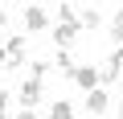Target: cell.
Wrapping results in <instances>:
<instances>
[{"label":"cell","mask_w":123,"mask_h":119,"mask_svg":"<svg viewBox=\"0 0 123 119\" xmlns=\"http://www.w3.org/2000/svg\"><path fill=\"white\" fill-rule=\"evenodd\" d=\"M25 29H29V33H41V29H49V8H41V4H29V8H25Z\"/></svg>","instance_id":"obj_4"},{"label":"cell","mask_w":123,"mask_h":119,"mask_svg":"<svg viewBox=\"0 0 123 119\" xmlns=\"http://www.w3.org/2000/svg\"><path fill=\"white\" fill-rule=\"evenodd\" d=\"M41 90H45V86H41L37 78H25V82H21V107H25V111H37Z\"/></svg>","instance_id":"obj_5"},{"label":"cell","mask_w":123,"mask_h":119,"mask_svg":"<svg viewBox=\"0 0 123 119\" xmlns=\"http://www.w3.org/2000/svg\"><path fill=\"white\" fill-rule=\"evenodd\" d=\"M119 115H123V103H119Z\"/></svg>","instance_id":"obj_18"},{"label":"cell","mask_w":123,"mask_h":119,"mask_svg":"<svg viewBox=\"0 0 123 119\" xmlns=\"http://www.w3.org/2000/svg\"><path fill=\"white\" fill-rule=\"evenodd\" d=\"M4 25H8V13H4V8H0V29H4Z\"/></svg>","instance_id":"obj_16"},{"label":"cell","mask_w":123,"mask_h":119,"mask_svg":"<svg viewBox=\"0 0 123 119\" xmlns=\"http://www.w3.org/2000/svg\"><path fill=\"white\" fill-rule=\"evenodd\" d=\"M119 82H123V74H119Z\"/></svg>","instance_id":"obj_19"},{"label":"cell","mask_w":123,"mask_h":119,"mask_svg":"<svg viewBox=\"0 0 123 119\" xmlns=\"http://www.w3.org/2000/svg\"><path fill=\"white\" fill-rule=\"evenodd\" d=\"M57 21H78V8L70 4V0H62V4H57Z\"/></svg>","instance_id":"obj_11"},{"label":"cell","mask_w":123,"mask_h":119,"mask_svg":"<svg viewBox=\"0 0 123 119\" xmlns=\"http://www.w3.org/2000/svg\"><path fill=\"white\" fill-rule=\"evenodd\" d=\"M0 70H4V45H0Z\"/></svg>","instance_id":"obj_17"},{"label":"cell","mask_w":123,"mask_h":119,"mask_svg":"<svg viewBox=\"0 0 123 119\" xmlns=\"http://www.w3.org/2000/svg\"><path fill=\"white\" fill-rule=\"evenodd\" d=\"M49 119H74V107H70L66 99H57V103L49 107Z\"/></svg>","instance_id":"obj_10"},{"label":"cell","mask_w":123,"mask_h":119,"mask_svg":"<svg viewBox=\"0 0 123 119\" xmlns=\"http://www.w3.org/2000/svg\"><path fill=\"white\" fill-rule=\"evenodd\" d=\"M70 78H74L82 90H94V86H98V70H94V66H74V74H70Z\"/></svg>","instance_id":"obj_6"},{"label":"cell","mask_w":123,"mask_h":119,"mask_svg":"<svg viewBox=\"0 0 123 119\" xmlns=\"http://www.w3.org/2000/svg\"><path fill=\"white\" fill-rule=\"evenodd\" d=\"M49 66H57L62 74H66V78H70V74H74V57H70V49H57V57H53V62H49Z\"/></svg>","instance_id":"obj_9"},{"label":"cell","mask_w":123,"mask_h":119,"mask_svg":"<svg viewBox=\"0 0 123 119\" xmlns=\"http://www.w3.org/2000/svg\"><path fill=\"white\" fill-rule=\"evenodd\" d=\"M111 37H115V41L123 45V8H119V13L111 17Z\"/></svg>","instance_id":"obj_12"},{"label":"cell","mask_w":123,"mask_h":119,"mask_svg":"<svg viewBox=\"0 0 123 119\" xmlns=\"http://www.w3.org/2000/svg\"><path fill=\"white\" fill-rule=\"evenodd\" d=\"M111 107V99H107V90L103 86H94V90H86V111H94V115H103Z\"/></svg>","instance_id":"obj_7"},{"label":"cell","mask_w":123,"mask_h":119,"mask_svg":"<svg viewBox=\"0 0 123 119\" xmlns=\"http://www.w3.org/2000/svg\"><path fill=\"white\" fill-rule=\"evenodd\" d=\"M25 53H29V41H25V37H8V41H4V66H8V70L25 66Z\"/></svg>","instance_id":"obj_1"},{"label":"cell","mask_w":123,"mask_h":119,"mask_svg":"<svg viewBox=\"0 0 123 119\" xmlns=\"http://www.w3.org/2000/svg\"><path fill=\"white\" fill-rule=\"evenodd\" d=\"M17 119H37V111H21V115H17Z\"/></svg>","instance_id":"obj_15"},{"label":"cell","mask_w":123,"mask_h":119,"mask_svg":"<svg viewBox=\"0 0 123 119\" xmlns=\"http://www.w3.org/2000/svg\"><path fill=\"white\" fill-rule=\"evenodd\" d=\"M119 74H123V45L107 53V62H103V70H98V86H103V82H119Z\"/></svg>","instance_id":"obj_2"},{"label":"cell","mask_w":123,"mask_h":119,"mask_svg":"<svg viewBox=\"0 0 123 119\" xmlns=\"http://www.w3.org/2000/svg\"><path fill=\"white\" fill-rule=\"evenodd\" d=\"M78 33H82V29H78V21H57V25H53V45H62V49H70Z\"/></svg>","instance_id":"obj_3"},{"label":"cell","mask_w":123,"mask_h":119,"mask_svg":"<svg viewBox=\"0 0 123 119\" xmlns=\"http://www.w3.org/2000/svg\"><path fill=\"white\" fill-rule=\"evenodd\" d=\"M45 74H49V62H33V74H29V78H37V82H41Z\"/></svg>","instance_id":"obj_13"},{"label":"cell","mask_w":123,"mask_h":119,"mask_svg":"<svg viewBox=\"0 0 123 119\" xmlns=\"http://www.w3.org/2000/svg\"><path fill=\"white\" fill-rule=\"evenodd\" d=\"M98 25H103L98 8H78V29H98Z\"/></svg>","instance_id":"obj_8"},{"label":"cell","mask_w":123,"mask_h":119,"mask_svg":"<svg viewBox=\"0 0 123 119\" xmlns=\"http://www.w3.org/2000/svg\"><path fill=\"white\" fill-rule=\"evenodd\" d=\"M0 119H8V94L0 90Z\"/></svg>","instance_id":"obj_14"}]
</instances>
